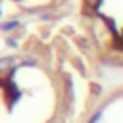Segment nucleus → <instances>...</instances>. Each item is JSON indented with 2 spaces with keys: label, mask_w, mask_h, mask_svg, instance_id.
<instances>
[{
  "label": "nucleus",
  "mask_w": 123,
  "mask_h": 123,
  "mask_svg": "<svg viewBox=\"0 0 123 123\" xmlns=\"http://www.w3.org/2000/svg\"><path fill=\"white\" fill-rule=\"evenodd\" d=\"M19 62L12 56H6V58H0V73H10Z\"/></svg>",
  "instance_id": "obj_1"
},
{
  "label": "nucleus",
  "mask_w": 123,
  "mask_h": 123,
  "mask_svg": "<svg viewBox=\"0 0 123 123\" xmlns=\"http://www.w3.org/2000/svg\"><path fill=\"white\" fill-rule=\"evenodd\" d=\"M17 27V21H8V23H2V29L4 31H12V29H15Z\"/></svg>",
  "instance_id": "obj_2"
},
{
  "label": "nucleus",
  "mask_w": 123,
  "mask_h": 123,
  "mask_svg": "<svg viewBox=\"0 0 123 123\" xmlns=\"http://www.w3.org/2000/svg\"><path fill=\"white\" fill-rule=\"evenodd\" d=\"M100 113H102V111H98L94 117H90V121H88V123H96V121H98V117H100Z\"/></svg>",
  "instance_id": "obj_3"
}]
</instances>
